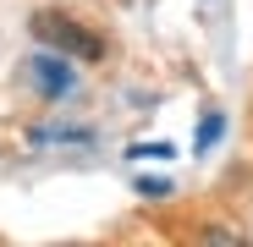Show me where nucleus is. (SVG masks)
<instances>
[{
  "label": "nucleus",
  "instance_id": "5",
  "mask_svg": "<svg viewBox=\"0 0 253 247\" xmlns=\"http://www.w3.org/2000/svg\"><path fill=\"white\" fill-rule=\"evenodd\" d=\"M132 159H171V148H165V143L160 148H132Z\"/></svg>",
  "mask_w": 253,
  "mask_h": 247
},
{
  "label": "nucleus",
  "instance_id": "4",
  "mask_svg": "<svg viewBox=\"0 0 253 247\" xmlns=\"http://www.w3.org/2000/svg\"><path fill=\"white\" fill-rule=\"evenodd\" d=\"M138 192H143V198H165V192H171V181H165V176H143Z\"/></svg>",
  "mask_w": 253,
  "mask_h": 247
},
{
  "label": "nucleus",
  "instance_id": "3",
  "mask_svg": "<svg viewBox=\"0 0 253 247\" xmlns=\"http://www.w3.org/2000/svg\"><path fill=\"white\" fill-rule=\"evenodd\" d=\"M220 132H226V121H220L215 110H209V115L198 121V138H193V148H198V154H204V148H215V143H220Z\"/></svg>",
  "mask_w": 253,
  "mask_h": 247
},
{
  "label": "nucleus",
  "instance_id": "2",
  "mask_svg": "<svg viewBox=\"0 0 253 247\" xmlns=\"http://www.w3.org/2000/svg\"><path fill=\"white\" fill-rule=\"evenodd\" d=\"M28 82L44 99H66L72 88H77V77H72V61L66 55H33L28 61Z\"/></svg>",
  "mask_w": 253,
  "mask_h": 247
},
{
  "label": "nucleus",
  "instance_id": "1",
  "mask_svg": "<svg viewBox=\"0 0 253 247\" xmlns=\"http://www.w3.org/2000/svg\"><path fill=\"white\" fill-rule=\"evenodd\" d=\"M33 28H39V38H44V44H55L61 55H83V61H99V55H105L99 38H94V33H83V28L66 22V17H39Z\"/></svg>",
  "mask_w": 253,
  "mask_h": 247
}]
</instances>
